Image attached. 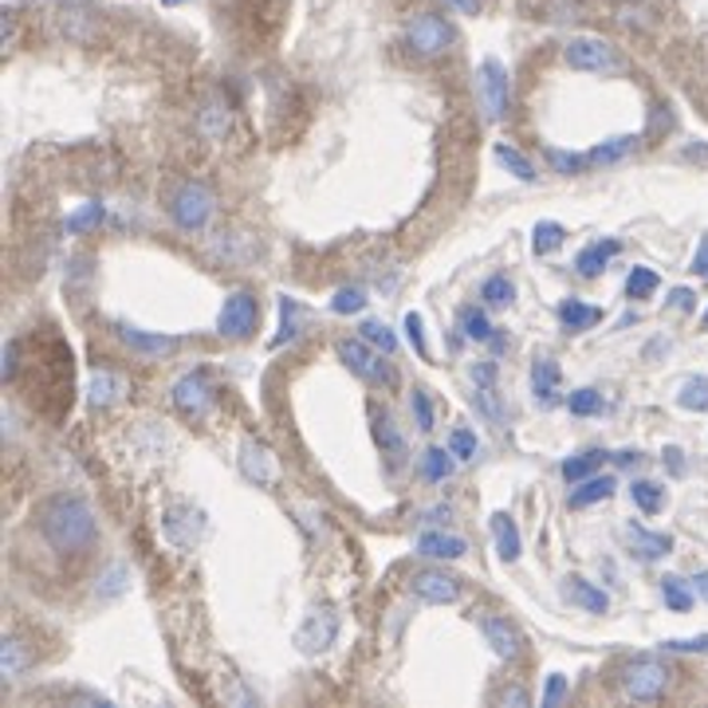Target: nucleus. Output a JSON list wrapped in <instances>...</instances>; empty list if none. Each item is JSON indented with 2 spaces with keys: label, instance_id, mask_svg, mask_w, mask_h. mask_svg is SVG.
I'll use <instances>...</instances> for the list:
<instances>
[{
  "label": "nucleus",
  "instance_id": "obj_63",
  "mask_svg": "<svg viewBox=\"0 0 708 708\" xmlns=\"http://www.w3.org/2000/svg\"><path fill=\"white\" fill-rule=\"evenodd\" d=\"M705 331H708V312H705Z\"/></svg>",
  "mask_w": 708,
  "mask_h": 708
},
{
  "label": "nucleus",
  "instance_id": "obj_7",
  "mask_svg": "<svg viewBox=\"0 0 708 708\" xmlns=\"http://www.w3.org/2000/svg\"><path fill=\"white\" fill-rule=\"evenodd\" d=\"M51 28H56L59 40H68V43H95L102 32V20L91 4H83V0H68V4H59L56 9Z\"/></svg>",
  "mask_w": 708,
  "mask_h": 708
},
{
  "label": "nucleus",
  "instance_id": "obj_27",
  "mask_svg": "<svg viewBox=\"0 0 708 708\" xmlns=\"http://www.w3.org/2000/svg\"><path fill=\"white\" fill-rule=\"evenodd\" d=\"M122 394H127V378H122V374L99 371V374L91 378V402H95V405H115Z\"/></svg>",
  "mask_w": 708,
  "mask_h": 708
},
{
  "label": "nucleus",
  "instance_id": "obj_17",
  "mask_svg": "<svg viewBox=\"0 0 708 708\" xmlns=\"http://www.w3.org/2000/svg\"><path fill=\"white\" fill-rule=\"evenodd\" d=\"M563 599L574 602V607H582L587 614H607L610 610V594L602 587H594V582H587L582 574H571V579H563Z\"/></svg>",
  "mask_w": 708,
  "mask_h": 708
},
{
  "label": "nucleus",
  "instance_id": "obj_25",
  "mask_svg": "<svg viewBox=\"0 0 708 708\" xmlns=\"http://www.w3.org/2000/svg\"><path fill=\"white\" fill-rule=\"evenodd\" d=\"M599 319H602L599 307L582 304V299H567V304H559V323H563L567 331H590Z\"/></svg>",
  "mask_w": 708,
  "mask_h": 708
},
{
  "label": "nucleus",
  "instance_id": "obj_13",
  "mask_svg": "<svg viewBox=\"0 0 708 708\" xmlns=\"http://www.w3.org/2000/svg\"><path fill=\"white\" fill-rule=\"evenodd\" d=\"M161 531H166V540L174 543L177 551H194L197 540H201V531H205V520H201L197 508L174 504L166 512V520H161Z\"/></svg>",
  "mask_w": 708,
  "mask_h": 708
},
{
  "label": "nucleus",
  "instance_id": "obj_48",
  "mask_svg": "<svg viewBox=\"0 0 708 708\" xmlns=\"http://www.w3.org/2000/svg\"><path fill=\"white\" fill-rule=\"evenodd\" d=\"M449 449H453L456 461H472L481 445H476V437H472L469 430H453V437H449Z\"/></svg>",
  "mask_w": 708,
  "mask_h": 708
},
{
  "label": "nucleus",
  "instance_id": "obj_62",
  "mask_svg": "<svg viewBox=\"0 0 708 708\" xmlns=\"http://www.w3.org/2000/svg\"><path fill=\"white\" fill-rule=\"evenodd\" d=\"M166 9H181V4H194V0H161Z\"/></svg>",
  "mask_w": 708,
  "mask_h": 708
},
{
  "label": "nucleus",
  "instance_id": "obj_31",
  "mask_svg": "<svg viewBox=\"0 0 708 708\" xmlns=\"http://www.w3.org/2000/svg\"><path fill=\"white\" fill-rule=\"evenodd\" d=\"M453 449H425V456H422V472H425V481H433V484H441V481H449L453 476Z\"/></svg>",
  "mask_w": 708,
  "mask_h": 708
},
{
  "label": "nucleus",
  "instance_id": "obj_45",
  "mask_svg": "<svg viewBox=\"0 0 708 708\" xmlns=\"http://www.w3.org/2000/svg\"><path fill=\"white\" fill-rule=\"evenodd\" d=\"M201 130L209 138H220L228 130V107H220V102H205L201 110Z\"/></svg>",
  "mask_w": 708,
  "mask_h": 708
},
{
  "label": "nucleus",
  "instance_id": "obj_4",
  "mask_svg": "<svg viewBox=\"0 0 708 708\" xmlns=\"http://www.w3.org/2000/svg\"><path fill=\"white\" fill-rule=\"evenodd\" d=\"M563 59H567V68L587 71V76H614V71H622L618 48L607 40H599V36H574V40L563 48Z\"/></svg>",
  "mask_w": 708,
  "mask_h": 708
},
{
  "label": "nucleus",
  "instance_id": "obj_50",
  "mask_svg": "<svg viewBox=\"0 0 708 708\" xmlns=\"http://www.w3.org/2000/svg\"><path fill=\"white\" fill-rule=\"evenodd\" d=\"M669 653H708V633H697V638H673L666 641Z\"/></svg>",
  "mask_w": 708,
  "mask_h": 708
},
{
  "label": "nucleus",
  "instance_id": "obj_23",
  "mask_svg": "<svg viewBox=\"0 0 708 708\" xmlns=\"http://www.w3.org/2000/svg\"><path fill=\"white\" fill-rule=\"evenodd\" d=\"M492 535H496V551L504 563H515L523 551V540H520V528H515V520L508 512H496L492 515Z\"/></svg>",
  "mask_w": 708,
  "mask_h": 708
},
{
  "label": "nucleus",
  "instance_id": "obj_5",
  "mask_svg": "<svg viewBox=\"0 0 708 708\" xmlns=\"http://www.w3.org/2000/svg\"><path fill=\"white\" fill-rule=\"evenodd\" d=\"M618 685H622V697H626V700H641V705H649V700H661V697H666V689H669V669L661 666L658 658H633L630 666L622 669Z\"/></svg>",
  "mask_w": 708,
  "mask_h": 708
},
{
  "label": "nucleus",
  "instance_id": "obj_20",
  "mask_svg": "<svg viewBox=\"0 0 708 708\" xmlns=\"http://www.w3.org/2000/svg\"><path fill=\"white\" fill-rule=\"evenodd\" d=\"M618 253H622V245H618V240H599V245H587L579 256H574V268H579V276L594 279V276H602V272H607V264L614 260Z\"/></svg>",
  "mask_w": 708,
  "mask_h": 708
},
{
  "label": "nucleus",
  "instance_id": "obj_22",
  "mask_svg": "<svg viewBox=\"0 0 708 708\" xmlns=\"http://www.w3.org/2000/svg\"><path fill=\"white\" fill-rule=\"evenodd\" d=\"M28 666H32V653H28V646L9 633V638L0 641V673H4V681H20V677L28 673Z\"/></svg>",
  "mask_w": 708,
  "mask_h": 708
},
{
  "label": "nucleus",
  "instance_id": "obj_53",
  "mask_svg": "<svg viewBox=\"0 0 708 708\" xmlns=\"http://www.w3.org/2000/svg\"><path fill=\"white\" fill-rule=\"evenodd\" d=\"M17 354H20V346H17V343L4 346V363H0V378H4V382L17 378Z\"/></svg>",
  "mask_w": 708,
  "mask_h": 708
},
{
  "label": "nucleus",
  "instance_id": "obj_39",
  "mask_svg": "<svg viewBox=\"0 0 708 708\" xmlns=\"http://www.w3.org/2000/svg\"><path fill=\"white\" fill-rule=\"evenodd\" d=\"M496 161L508 169V174L520 177V181H535V166H531V158H523V154L515 150V146H504V142H500V146H496Z\"/></svg>",
  "mask_w": 708,
  "mask_h": 708
},
{
  "label": "nucleus",
  "instance_id": "obj_46",
  "mask_svg": "<svg viewBox=\"0 0 708 708\" xmlns=\"http://www.w3.org/2000/svg\"><path fill=\"white\" fill-rule=\"evenodd\" d=\"M405 338H410V346L417 351V358H430V346H425V327H422V315H417V312L405 315Z\"/></svg>",
  "mask_w": 708,
  "mask_h": 708
},
{
  "label": "nucleus",
  "instance_id": "obj_29",
  "mask_svg": "<svg viewBox=\"0 0 708 708\" xmlns=\"http://www.w3.org/2000/svg\"><path fill=\"white\" fill-rule=\"evenodd\" d=\"M374 437H378V445H382V456H390V464H402V456H405V441H402V433L394 430V422H390L386 413H382L378 422H374Z\"/></svg>",
  "mask_w": 708,
  "mask_h": 708
},
{
  "label": "nucleus",
  "instance_id": "obj_42",
  "mask_svg": "<svg viewBox=\"0 0 708 708\" xmlns=\"http://www.w3.org/2000/svg\"><path fill=\"white\" fill-rule=\"evenodd\" d=\"M363 307H366L363 287H338L335 299H331V312H335V315H358Z\"/></svg>",
  "mask_w": 708,
  "mask_h": 708
},
{
  "label": "nucleus",
  "instance_id": "obj_40",
  "mask_svg": "<svg viewBox=\"0 0 708 708\" xmlns=\"http://www.w3.org/2000/svg\"><path fill=\"white\" fill-rule=\"evenodd\" d=\"M481 299L489 307H508L515 299V287H512V279L508 276H489L481 284Z\"/></svg>",
  "mask_w": 708,
  "mask_h": 708
},
{
  "label": "nucleus",
  "instance_id": "obj_11",
  "mask_svg": "<svg viewBox=\"0 0 708 708\" xmlns=\"http://www.w3.org/2000/svg\"><path fill=\"white\" fill-rule=\"evenodd\" d=\"M335 638H338V614L331 607L312 610V614L304 618V626L295 630V646H299V653H307V658L327 653V649L335 646Z\"/></svg>",
  "mask_w": 708,
  "mask_h": 708
},
{
  "label": "nucleus",
  "instance_id": "obj_56",
  "mask_svg": "<svg viewBox=\"0 0 708 708\" xmlns=\"http://www.w3.org/2000/svg\"><path fill=\"white\" fill-rule=\"evenodd\" d=\"M692 272H697V276H708V233L700 236L697 253H692Z\"/></svg>",
  "mask_w": 708,
  "mask_h": 708
},
{
  "label": "nucleus",
  "instance_id": "obj_18",
  "mask_svg": "<svg viewBox=\"0 0 708 708\" xmlns=\"http://www.w3.org/2000/svg\"><path fill=\"white\" fill-rule=\"evenodd\" d=\"M464 551H469V543H464L461 535H453V531H422V535H417V555L425 559L456 563V559H464Z\"/></svg>",
  "mask_w": 708,
  "mask_h": 708
},
{
  "label": "nucleus",
  "instance_id": "obj_10",
  "mask_svg": "<svg viewBox=\"0 0 708 708\" xmlns=\"http://www.w3.org/2000/svg\"><path fill=\"white\" fill-rule=\"evenodd\" d=\"M213 402H217V386L209 382V371H189L186 378L174 382V405L194 422H201L213 410Z\"/></svg>",
  "mask_w": 708,
  "mask_h": 708
},
{
  "label": "nucleus",
  "instance_id": "obj_49",
  "mask_svg": "<svg viewBox=\"0 0 708 708\" xmlns=\"http://www.w3.org/2000/svg\"><path fill=\"white\" fill-rule=\"evenodd\" d=\"M563 697H567V677L563 673H551L548 677V689H543V697H540V705L543 708H555V705H563Z\"/></svg>",
  "mask_w": 708,
  "mask_h": 708
},
{
  "label": "nucleus",
  "instance_id": "obj_26",
  "mask_svg": "<svg viewBox=\"0 0 708 708\" xmlns=\"http://www.w3.org/2000/svg\"><path fill=\"white\" fill-rule=\"evenodd\" d=\"M602 461H607V453H602V449H587V453L571 456V461H563V481L567 484L587 481V476H594V472L602 469Z\"/></svg>",
  "mask_w": 708,
  "mask_h": 708
},
{
  "label": "nucleus",
  "instance_id": "obj_3",
  "mask_svg": "<svg viewBox=\"0 0 708 708\" xmlns=\"http://www.w3.org/2000/svg\"><path fill=\"white\" fill-rule=\"evenodd\" d=\"M335 351H338V358H343L346 371L358 374L363 382H374V386H394V382H397L394 366H390L386 358L378 354V346H371L363 335H358V338H338Z\"/></svg>",
  "mask_w": 708,
  "mask_h": 708
},
{
  "label": "nucleus",
  "instance_id": "obj_19",
  "mask_svg": "<svg viewBox=\"0 0 708 708\" xmlns=\"http://www.w3.org/2000/svg\"><path fill=\"white\" fill-rule=\"evenodd\" d=\"M626 535H630L638 559H646V563H658V559H666L673 551V535H666V531H646L641 523H630Z\"/></svg>",
  "mask_w": 708,
  "mask_h": 708
},
{
  "label": "nucleus",
  "instance_id": "obj_32",
  "mask_svg": "<svg viewBox=\"0 0 708 708\" xmlns=\"http://www.w3.org/2000/svg\"><path fill=\"white\" fill-rule=\"evenodd\" d=\"M633 146H638L633 135H618V138H610V142L594 146V150H587V158H590V166H610V161H622Z\"/></svg>",
  "mask_w": 708,
  "mask_h": 708
},
{
  "label": "nucleus",
  "instance_id": "obj_59",
  "mask_svg": "<svg viewBox=\"0 0 708 708\" xmlns=\"http://www.w3.org/2000/svg\"><path fill=\"white\" fill-rule=\"evenodd\" d=\"M692 590H697V599L708 602V571H697V579H692Z\"/></svg>",
  "mask_w": 708,
  "mask_h": 708
},
{
  "label": "nucleus",
  "instance_id": "obj_34",
  "mask_svg": "<svg viewBox=\"0 0 708 708\" xmlns=\"http://www.w3.org/2000/svg\"><path fill=\"white\" fill-rule=\"evenodd\" d=\"M630 500L646 515H658L661 508H666V489H661V484H653V481H633L630 484Z\"/></svg>",
  "mask_w": 708,
  "mask_h": 708
},
{
  "label": "nucleus",
  "instance_id": "obj_12",
  "mask_svg": "<svg viewBox=\"0 0 708 708\" xmlns=\"http://www.w3.org/2000/svg\"><path fill=\"white\" fill-rule=\"evenodd\" d=\"M410 590L422 602H430V607H449V602L461 599V579H456V574H449V571H437V567H430V571L413 574Z\"/></svg>",
  "mask_w": 708,
  "mask_h": 708
},
{
  "label": "nucleus",
  "instance_id": "obj_36",
  "mask_svg": "<svg viewBox=\"0 0 708 708\" xmlns=\"http://www.w3.org/2000/svg\"><path fill=\"white\" fill-rule=\"evenodd\" d=\"M677 405H681V410H692V413H705L708 410V378H700V374L685 378L681 394H677Z\"/></svg>",
  "mask_w": 708,
  "mask_h": 708
},
{
  "label": "nucleus",
  "instance_id": "obj_28",
  "mask_svg": "<svg viewBox=\"0 0 708 708\" xmlns=\"http://www.w3.org/2000/svg\"><path fill=\"white\" fill-rule=\"evenodd\" d=\"M456 323H461V331H464V338H472V343H489L492 338V319L489 315H484V307H461V312H456Z\"/></svg>",
  "mask_w": 708,
  "mask_h": 708
},
{
  "label": "nucleus",
  "instance_id": "obj_55",
  "mask_svg": "<svg viewBox=\"0 0 708 708\" xmlns=\"http://www.w3.org/2000/svg\"><path fill=\"white\" fill-rule=\"evenodd\" d=\"M295 312H299V307H295V299H284V304H279V315H284V335H279L276 343H284V338L295 335Z\"/></svg>",
  "mask_w": 708,
  "mask_h": 708
},
{
  "label": "nucleus",
  "instance_id": "obj_61",
  "mask_svg": "<svg viewBox=\"0 0 708 708\" xmlns=\"http://www.w3.org/2000/svg\"><path fill=\"white\" fill-rule=\"evenodd\" d=\"M685 158H708L705 146H692V150H685Z\"/></svg>",
  "mask_w": 708,
  "mask_h": 708
},
{
  "label": "nucleus",
  "instance_id": "obj_37",
  "mask_svg": "<svg viewBox=\"0 0 708 708\" xmlns=\"http://www.w3.org/2000/svg\"><path fill=\"white\" fill-rule=\"evenodd\" d=\"M563 236H567V228L559 225V220H540L535 225V233H531V248L540 256H548V253H555L559 245H563Z\"/></svg>",
  "mask_w": 708,
  "mask_h": 708
},
{
  "label": "nucleus",
  "instance_id": "obj_24",
  "mask_svg": "<svg viewBox=\"0 0 708 708\" xmlns=\"http://www.w3.org/2000/svg\"><path fill=\"white\" fill-rule=\"evenodd\" d=\"M614 496V476H587L579 481V489L571 492V508H590Z\"/></svg>",
  "mask_w": 708,
  "mask_h": 708
},
{
  "label": "nucleus",
  "instance_id": "obj_54",
  "mask_svg": "<svg viewBox=\"0 0 708 708\" xmlns=\"http://www.w3.org/2000/svg\"><path fill=\"white\" fill-rule=\"evenodd\" d=\"M618 20H622L626 28H646L649 24V17H646V9H633V4H622V9H618Z\"/></svg>",
  "mask_w": 708,
  "mask_h": 708
},
{
  "label": "nucleus",
  "instance_id": "obj_30",
  "mask_svg": "<svg viewBox=\"0 0 708 708\" xmlns=\"http://www.w3.org/2000/svg\"><path fill=\"white\" fill-rule=\"evenodd\" d=\"M102 217H107V209H102L99 201H87V205H79V209L71 213L68 220H63V233H68V236H83V233H91V228H99Z\"/></svg>",
  "mask_w": 708,
  "mask_h": 708
},
{
  "label": "nucleus",
  "instance_id": "obj_57",
  "mask_svg": "<svg viewBox=\"0 0 708 708\" xmlns=\"http://www.w3.org/2000/svg\"><path fill=\"white\" fill-rule=\"evenodd\" d=\"M445 4H453V9L464 12V17H476V12H481V0H445Z\"/></svg>",
  "mask_w": 708,
  "mask_h": 708
},
{
  "label": "nucleus",
  "instance_id": "obj_38",
  "mask_svg": "<svg viewBox=\"0 0 708 708\" xmlns=\"http://www.w3.org/2000/svg\"><path fill=\"white\" fill-rule=\"evenodd\" d=\"M658 287H661V276L653 268H630V276H626V295H630V299H649Z\"/></svg>",
  "mask_w": 708,
  "mask_h": 708
},
{
  "label": "nucleus",
  "instance_id": "obj_41",
  "mask_svg": "<svg viewBox=\"0 0 708 708\" xmlns=\"http://www.w3.org/2000/svg\"><path fill=\"white\" fill-rule=\"evenodd\" d=\"M358 331H363V338H366V343H371V346H378L382 354H394V351H397V338H394V331H390V327H386V323H382V319H366V323H363V327H358Z\"/></svg>",
  "mask_w": 708,
  "mask_h": 708
},
{
  "label": "nucleus",
  "instance_id": "obj_14",
  "mask_svg": "<svg viewBox=\"0 0 708 708\" xmlns=\"http://www.w3.org/2000/svg\"><path fill=\"white\" fill-rule=\"evenodd\" d=\"M481 633H484V641L492 646V653L496 658H504V661H515V658H523V633H520V626L515 622H508L504 614H481Z\"/></svg>",
  "mask_w": 708,
  "mask_h": 708
},
{
  "label": "nucleus",
  "instance_id": "obj_33",
  "mask_svg": "<svg viewBox=\"0 0 708 708\" xmlns=\"http://www.w3.org/2000/svg\"><path fill=\"white\" fill-rule=\"evenodd\" d=\"M661 599H666L669 610L685 614V610H692V602H697V590L685 587V579H677V574H669V579H661Z\"/></svg>",
  "mask_w": 708,
  "mask_h": 708
},
{
  "label": "nucleus",
  "instance_id": "obj_2",
  "mask_svg": "<svg viewBox=\"0 0 708 708\" xmlns=\"http://www.w3.org/2000/svg\"><path fill=\"white\" fill-rule=\"evenodd\" d=\"M217 213V197L201 181H181V186L169 194V220H174L181 233H201L205 225Z\"/></svg>",
  "mask_w": 708,
  "mask_h": 708
},
{
  "label": "nucleus",
  "instance_id": "obj_47",
  "mask_svg": "<svg viewBox=\"0 0 708 708\" xmlns=\"http://www.w3.org/2000/svg\"><path fill=\"white\" fill-rule=\"evenodd\" d=\"M410 405H413V417H417V430L430 433L433 430V402H430V394H425V390H413Z\"/></svg>",
  "mask_w": 708,
  "mask_h": 708
},
{
  "label": "nucleus",
  "instance_id": "obj_9",
  "mask_svg": "<svg viewBox=\"0 0 708 708\" xmlns=\"http://www.w3.org/2000/svg\"><path fill=\"white\" fill-rule=\"evenodd\" d=\"M476 91H481V107L489 115V122H500L508 115V102H512V83H508V68L500 59H484L481 71H476Z\"/></svg>",
  "mask_w": 708,
  "mask_h": 708
},
{
  "label": "nucleus",
  "instance_id": "obj_51",
  "mask_svg": "<svg viewBox=\"0 0 708 708\" xmlns=\"http://www.w3.org/2000/svg\"><path fill=\"white\" fill-rule=\"evenodd\" d=\"M496 705H515V708H528L531 705V697L520 689V685H512V689H500L496 692Z\"/></svg>",
  "mask_w": 708,
  "mask_h": 708
},
{
  "label": "nucleus",
  "instance_id": "obj_21",
  "mask_svg": "<svg viewBox=\"0 0 708 708\" xmlns=\"http://www.w3.org/2000/svg\"><path fill=\"white\" fill-rule=\"evenodd\" d=\"M531 394H535L540 405H555V397H559L555 358H535V363H531Z\"/></svg>",
  "mask_w": 708,
  "mask_h": 708
},
{
  "label": "nucleus",
  "instance_id": "obj_8",
  "mask_svg": "<svg viewBox=\"0 0 708 708\" xmlns=\"http://www.w3.org/2000/svg\"><path fill=\"white\" fill-rule=\"evenodd\" d=\"M256 323H260V304H256V295L253 292H233L225 299V307H220V315H217V335L233 338V343H245V338L256 331Z\"/></svg>",
  "mask_w": 708,
  "mask_h": 708
},
{
  "label": "nucleus",
  "instance_id": "obj_60",
  "mask_svg": "<svg viewBox=\"0 0 708 708\" xmlns=\"http://www.w3.org/2000/svg\"><path fill=\"white\" fill-rule=\"evenodd\" d=\"M666 456H669V469L681 472V449H666Z\"/></svg>",
  "mask_w": 708,
  "mask_h": 708
},
{
  "label": "nucleus",
  "instance_id": "obj_44",
  "mask_svg": "<svg viewBox=\"0 0 708 708\" xmlns=\"http://www.w3.org/2000/svg\"><path fill=\"white\" fill-rule=\"evenodd\" d=\"M567 410H571L574 417H590V413L602 410V394L599 390H574V394L567 397Z\"/></svg>",
  "mask_w": 708,
  "mask_h": 708
},
{
  "label": "nucleus",
  "instance_id": "obj_43",
  "mask_svg": "<svg viewBox=\"0 0 708 708\" xmlns=\"http://www.w3.org/2000/svg\"><path fill=\"white\" fill-rule=\"evenodd\" d=\"M548 161L555 174H582V169H590L587 154H567V150H555V146L548 150Z\"/></svg>",
  "mask_w": 708,
  "mask_h": 708
},
{
  "label": "nucleus",
  "instance_id": "obj_16",
  "mask_svg": "<svg viewBox=\"0 0 708 708\" xmlns=\"http://www.w3.org/2000/svg\"><path fill=\"white\" fill-rule=\"evenodd\" d=\"M118 338L130 346V351H138L142 358H161V354H174L177 346H181V338L174 335H150V331L142 327H130V323H118Z\"/></svg>",
  "mask_w": 708,
  "mask_h": 708
},
{
  "label": "nucleus",
  "instance_id": "obj_58",
  "mask_svg": "<svg viewBox=\"0 0 708 708\" xmlns=\"http://www.w3.org/2000/svg\"><path fill=\"white\" fill-rule=\"evenodd\" d=\"M12 43H17V17H4V51H12Z\"/></svg>",
  "mask_w": 708,
  "mask_h": 708
},
{
  "label": "nucleus",
  "instance_id": "obj_1",
  "mask_svg": "<svg viewBox=\"0 0 708 708\" xmlns=\"http://www.w3.org/2000/svg\"><path fill=\"white\" fill-rule=\"evenodd\" d=\"M36 528L48 540L51 551L59 555H83L95 540H99V520L95 508L76 492H56L36 508Z\"/></svg>",
  "mask_w": 708,
  "mask_h": 708
},
{
  "label": "nucleus",
  "instance_id": "obj_6",
  "mask_svg": "<svg viewBox=\"0 0 708 708\" xmlns=\"http://www.w3.org/2000/svg\"><path fill=\"white\" fill-rule=\"evenodd\" d=\"M453 40H456L453 24H449L445 17H437V12H422V17H413L410 28H405V48L422 59L445 56V51L453 48Z\"/></svg>",
  "mask_w": 708,
  "mask_h": 708
},
{
  "label": "nucleus",
  "instance_id": "obj_52",
  "mask_svg": "<svg viewBox=\"0 0 708 708\" xmlns=\"http://www.w3.org/2000/svg\"><path fill=\"white\" fill-rule=\"evenodd\" d=\"M692 304H697V295L689 287H673L669 292V307H677V312H692Z\"/></svg>",
  "mask_w": 708,
  "mask_h": 708
},
{
  "label": "nucleus",
  "instance_id": "obj_15",
  "mask_svg": "<svg viewBox=\"0 0 708 708\" xmlns=\"http://www.w3.org/2000/svg\"><path fill=\"white\" fill-rule=\"evenodd\" d=\"M240 472H245V481H253L256 489L276 484V456H272V449L260 445L256 437H245L240 441Z\"/></svg>",
  "mask_w": 708,
  "mask_h": 708
},
{
  "label": "nucleus",
  "instance_id": "obj_35",
  "mask_svg": "<svg viewBox=\"0 0 708 708\" xmlns=\"http://www.w3.org/2000/svg\"><path fill=\"white\" fill-rule=\"evenodd\" d=\"M130 590V574L127 567H107V571L95 579V599H118V594H127Z\"/></svg>",
  "mask_w": 708,
  "mask_h": 708
}]
</instances>
